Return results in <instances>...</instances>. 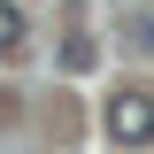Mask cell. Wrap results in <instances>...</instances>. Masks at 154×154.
<instances>
[{
    "instance_id": "1",
    "label": "cell",
    "mask_w": 154,
    "mask_h": 154,
    "mask_svg": "<svg viewBox=\"0 0 154 154\" xmlns=\"http://www.w3.org/2000/svg\"><path fill=\"white\" fill-rule=\"evenodd\" d=\"M108 139L116 146H154V93H116L108 100Z\"/></svg>"
},
{
    "instance_id": "2",
    "label": "cell",
    "mask_w": 154,
    "mask_h": 154,
    "mask_svg": "<svg viewBox=\"0 0 154 154\" xmlns=\"http://www.w3.org/2000/svg\"><path fill=\"white\" fill-rule=\"evenodd\" d=\"M0 54H23V8L0 0Z\"/></svg>"
},
{
    "instance_id": "3",
    "label": "cell",
    "mask_w": 154,
    "mask_h": 154,
    "mask_svg": "<svg viewBox=\"0 0 154 154\" xmlns=\"http://www.w3.org/2000/svg\"><path fill=\"white\" fill-rule=\"evenodd\" d=\"M131 31H139V46H146V54H154V16H139Z\"/></svg>"
}]
</instances>
